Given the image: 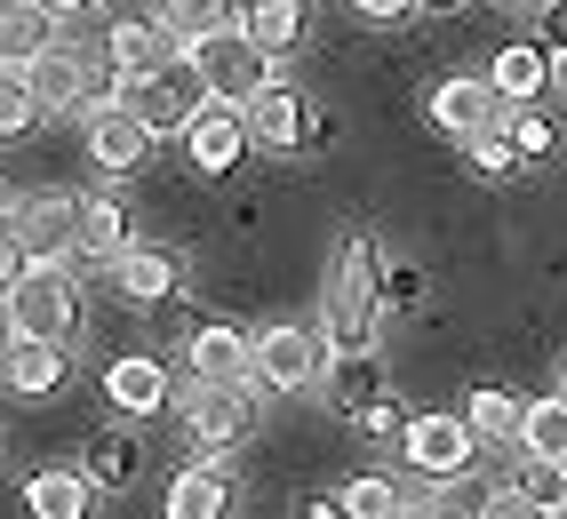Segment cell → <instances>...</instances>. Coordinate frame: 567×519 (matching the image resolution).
I'll list each match as a JSON object with an SVG mask.
<instances>
[{
	"label": "cell",
	"mask_w": 567,
	"mask_h": 519,
	"mask_svg": "<svg viewBox=\"0 0 567 519\" xmlns=\"http://www.w3.org/2000/svg\"><path fill=\"white\" fill-rule=\"evenodd\" d=\"M519 416H527V407H519L512 392H496V384L464 399V424H472L480 439H519Z\"/></svg>",
	"instance_id": "4316f807"
},
{
	"label": "cell",
	"mask_w": 567,
	"mask_h": 519,
	"mask_svg": "<svg viewBox=\"0 0 567 519\" xmlns=\"http://www.w3.org/2000/svg\"><path fill=\"white\" fill-rule=\"evenodd\" d=\"M184 424H193V439H208V448H233V439L256 432V392L248 384H184Z\"/></svg>",
	"instance_id": "30bf717a"
},
{
	"label": "cell",
	"mask_w": 567,
	"mask_h": 519,
	"mask_svg": "<svg viewBox=\"0 0 567 519\" xmlns=\"http://www.w3.org/2000/svg\"><path fill=\"white\" fill-rule=\"evenodd\" d=\"M153 17L176 32L184 49H193V41H208V32L240 24V0H153Z\"/></svg>",
	"instance_id": "cb8c5ba5"
},
{
	"label": "cell",
	"mask_w": 567,
	"mask_h": 519,
	"mask_svg": "<svg viewBox=\"0 0 567 519\" xmlns=\"http://www.w3.org/2000/svg\"><path fill=\"white\" fill-rule=\"evenodd\" d=\"M41 9H56V17H81V9H89V0H41Z\"/></svg>",
	"instance_id": "ab89813d"
},
{
	"label": "cell",
	"mask_w": 567,
	"mask_h": 519,
	"mask_svg": "<svg viewBox=\"0 0 567 519\" xmlns=\"http://www.w3.org/2000/svg\"><path fill=\"white\" fill-rule=\"evenodd\" d=\"M0 72H9V56H0Z\"/></svg>",
	"instance_id": "ee69618b"
},
{
	"label": "cell",
	"mask_w": 567,
	"mask_h": 519,
	"mask_svg": "<svg viewBox=\"0 0 567 519\" xmlns=\"http://www.w3.org/2000/svg\"><path fill=\"white\" fill-rule=\"evenodd\" d=\"M32 121H41V96H32L24 64H9V72H0V136H24Z\"/></svg>",
	"instance_id": "83f0119b"
},
{
	"label": "cell",
	"mask_w": 567,
	"mask_h": 519,
	"mask_svg": "<svg viewBox=\"0 0 567 519\" xmlns=\"http://www.w3.org/2000/svg\"><path fill=\"white\" fill-rule=\"evenodd\" d=\"M112 96H121L128 113H136L144 128H153V136H184V121H193L200 104H208V89H200L193 56H176L168 72H144V81H121Z\"/></svg>",
	"instance_id": "5b68a950"
},
{
	"label": "cell",
	"mask_w": 567,
	"mask_h": 519,
	"mask_svg": "<svg viewBox=\"0 0 567 519\" xmlns=\"http://www.w3.org/2000/svg\"><path fill=\"white\" fill-rule=\"evenodd\" d=\"M472 448H480V432L464 416H408V432H400V456L424 471V479H464L472 471Z\"/></svg>",
	"instance_id": "8992f818"
},
{
	"label": "cell",
	"mask_w": 567,
	"mask_h": 519,
	"mask_svg": "<svg viewBox=\"0 0 567 519\" xmlns=\"http://www.w3.org/2000/svg\"><path fill=\"white\" fill-rule=\"evenodd\" d=\"M240 32H248L256 49L288 56V49L312 32V9H305V0H240Z\"/></svg>",
	"instance_id": "e0dca14e"
},
{
	"label": "cell",
	"mask_w": 567,
	"mask_h": 519,
	"mask_svg": "<svg viewBox=\"0 0 567 519\" xmlns=\"http://www.w3.org/2000/svg\"><path fill=\"white\" fill-rule=\"evenodd\" d=\"M32 264H49V256H72V240H81V200H64V193H24L9 216H0Z\"/></svg>",
	"instance_id": "ba28073f"
},
{
	"label": "cell",
	"mask_w": 567,
	"mask_h": 519,
	"mask_svg": "<svg viewBox=\"0 0 567 519\" xmlns=\"http://www.w3.org/2000/svg\"><path fill=\"white\" fill-rule=\"evenodd\" d=\"M104 399L112 407H128V416H161V407H168V367L161 360H112L104 367Z\"/></svg>",
	"instance_id": "2e32d148"
},
{
	"label": "cell",
	"mask_w": 567,
	"mask_h": 519,
	"mask_svg": "<svg viewBox=\"0 0 567 519\" xmlns=\"http://www.w3.org/2000/svg\"><path fill=\"white\" fill-rule=\"evenodd\" d=\"M305 519H344V504H312V511H305Z\"/></svg>",
	"instance_id": "60d3db41"
},
{
	"label": "cell",
	"mask_w": 567,
	"mask_h": 519,
	"mask_svg": "<svg viewBox=\"0 0 567 519\" xmlns=\"http://www.w3.org/2000/svg\"><path fill=\"white\" fill-rule=\"evenodd\" d=\"M544 519H567V504H544Z\"/></svg>",
	"instance_id": "b9f144b4"
},
{
	"label": "cell",
	"mask_w": 567,
	"mask_h": 519,
	"mask_svg": "<svg viewBox=\"0 0 567 519\" xmlns=\"http://www.w3.org/2000/svg\"><path fill=\"white\" fill-rule=\"evenodd\" d=\"M328 399L344 407V416H360L368 399H384V376H375V352H336V367H328Z\"/></svg>",
	"instance_id": "484cf974"
},
{
	"label": "cell",
	"mask_w": 567,
	"mask_h": 519,
	"mask_svg": "<svg viewBox=\"0 0 567 519\" xmlns=\"http://www.w3.org/2000/svg\"><path fill=\"white\" fill-rule=\"evenodd\" d=\"M248 104H200L193 121H184V160H193L200 176H224V168H240V153H248Z\"/></svg>",
	"instance_id": "9c48e42d"
},
{
	"label": "cell",
	"mask_w": 567,
	"mask_h": 519,
	"mask_svg": "<svg viewBox=\"0 0 567 519\" xmlns=\"http://www.w3.org/2000/svg\"><path fill=\"white\" fill-rule=\"evenodd\" d=\"M224 504H233V479H224L216 464H193V471H176V479H168L161 519H224Z\"/></svg>",
	"instance_id": "ffe728a7"
},
{
	"label": "cell",
	"mask_w": 567,
	"mask_h": 519,
	"mask_svg": "<svg viewBox=\"0 0 567 519\" xmlns=\"http://www.w3.org/2000/svg\"><path fill=\"white\" fill-rule=\"evenodd\" d=\"M487 81H496V96H504V104L544 96V89H551V49H527V41H519V49H504V56H496V72H487Z\"/></svg>",
	"instance_id": "d4e9b609"
},
{
	"label": "cell",
	"mask_w": 567,
	"mask_h": 519,
	"mask_svg": "<svg viewBox=\"0 0 567 519\" xmlns=\"http://www.w3.org/2000/svg\"><path fill=\"white\" fill-rule=\"evenodd\" d=\"M472 168H480L487 184L519 176V144H512V128H487V136H472Z\"/></svg>",
	"instance_id": "f546056e"
},
{
	"label": "cell",
	"mask_w": 567,
	"mask_h": 519,
	"mask_svg": "<svg viewBox=\"0 0 567 519\" xmlns=\"http://www.w3.org/2000/svg\"><path fill=\"white\" fill-rule=\"evenodd\" d=\"M480 519H544V504L527 496V488H487L480 496Z\"/></svg>",
	"instance_id": "4dcf8cb0"
},
{
	"label": "cell",
	"mask_w": 567,
	"mask_h": 519,
	"mask_svg": "<svg viewBox=\"0 0 567 519\" xmlns=\"http://www.w3.org/2000/svg\"><path fill=\"white\" fill-rule=\"evenodd\" d=\"M41 49H56V9H41V0H0V56L32 64Z\"/></svg>",
	"instance_id": "d6986e66"
},
{
	"label": "cell",
	"mask_w": 567,
	"mask_h": 519,
	"mask_svg": "<svg viewBox=\"0 0 567 519\" xmlns=\"http://www.w3.org/2000/svg\"><path fill=\"white\" fill-rule=\"evenodd\" d=\"M352 9H360V17H375V24H392V17H408V9H415V0H352Z\"/></svg>",
	"instance_id": "8d00e7d4"
},
{
	"label": "cell",
	"mask_w": 567,
	"mask_h": 519,
	"mask_svg": "<svg viewBox=\"0 0 567 519\" xmlns=\"http://www.w3.org/2000/svg\"><path fill=\"white\" fill-rule=\"evenodd\" d=\"M328 367H336V344L320 320H272L256 336V376L272 392H312V384H328Z\"/></svg>",
	"instance_id": "7a4b0ae2"
},
{
	"label": "cell",
	"mask_w": 567,
	"mask_h": 519,
	"mask_svg": "<svg viewBox=\"0 0 567 519\" xmlns=\"http://www.w3.org/2000/svg\"><path fill=\"white\" fill-rule=\"evenodd\" d=\"M400 519H456L447 504H400Z\"/></svg>",
	"instance_id": "74e56055"
},
{
	"label": "cell",
	"mask_w": 567,
	"mask_h": 519,
	"mask_svg": "<svg viewBox=\"0 0 567 519\" xmlns=\"http://www.w3.org/2000/svg\"><path fill=\"white\" fill-rule=\"evenodd\" d=\"M184 56H193V72H200V89L216 96V104H248L264 81H272V49H256L248 41V32L240 24H224V32H208V41H193V49H184Z\"/></svg>",
	"instance_id": "277c9868"
},
{
	"label": "cell",
	"mask_w": 567,
	"mask_h": 519,
	"mask_svg": "<svg viewBox=\"0 0 567 519\" xmlns=\"http://www.w3.org/2000/svg\"><path fill=\"white\" fill-rule=\"evenodd\" d=\"M312 96H296L288 81H264L256 96H248V136L264 144V153H305L312 144Z\"/></svg>",
	"instance_id": "8fae6325"
},
{
	"label": "cell",
	"mask_w": 567,
	"mask_h": 519,
	"mask_svg": "<svg viewBox=\"0 0 567 519\" xmlns=\"http://www.w3.org/2000/svg\"><path fill=\"white\" fill-rule=\"evenodd\" d=\"M24 264H32V256H24V240H17L9 225H0V295H9V288L24 280Z\"/></svg>",
	"instance_id": "836d02e7"
},
{
	"label": "cell",
	"mask_w": 567,
	"mask_h": 519,
	"mask_svg": "<svg viewBox=\"0 0 567 519\" xmlns=\"http://www.w3.org/2000/svg\"><path fill=\"white\" fill-rule=\"evenodd\" d=\"M9 312H17L24 336L72 344V328H81V280H72L64 256H49V264H24V280L9 288Z\"/></svg>",
	"instance_id": "3957f363"
},
{
	"label": "cell",
	"mask_w": 567,
	"mask_h": 519,
	"mask_svg": "<svg viewBox=\"0 0 567 519\" xmlns=\"http://www.w3.org/2000/svg\"><path fill=\"white\" fill-rule=\"evenodd\" d=\"M96 479H136V439H96Z\"/></svg>",
	"instance_id": "d6a6232c"
},
{
	"label": "cell",
	"mask_w": 567,
	"mask_h": 519,
	"mask_svg": "<svg viewBox=\"0 0 567 519\" xmlns=\"http://www.w3.org/2000/svg\"><path fill=\"white\" fill-rule=\"evenodd\" d=\"M184 367H193L200 384H248V376H256V344L240 336V328L208 320L200 336H193V352H184Z\"/></svg>",
	"instance_id": "5bb4252c"
},
{
	"label": "cell",
	"mask_w": 567,
	"mask_h": 519,
	"mask_svg": "<svg viewBox=\"0 0 567 519\" xmlns=\"http://www.w3.org/2000/svg\"><path fill=\"white\" fill-rule=\"evenodd\" d=\"M128 248V216L112 193H89L81 200V240H72V256H96V264H112V256Z\"/></svg>",
	"instance_id": "7402d4cb"
},
{
	"label": "cell",
	"mask_w": 567,
	"mask_h": 519,
	"mask_svg": "<svg viewBox=\"0 0 567 519\" xmlns=\"http://www.w3.org/2000/svg\"><path fill=\"white\" fill-rule=\"evenodd\" d=\"M519 448H527V464H567V392L536 399L519 416Z\"/></svg>",
	"instance_id": "603a6c76"
},
{
	"label": "cell",
	"mask_w": 567,
	"mask_h": 519,
	"mask_svg": "<svg viewBox=\"0 0 567 519\" xmlns=\"http://www.w3.org/2000/svg\"><path fill=\"white\" fill-rule=\"evenodd\" d=\"M352 424H360V439H400V432H408V416H400L392 399H368V407H360Z\"/></svg>",
	"instance_id": "1f68e13d"
},
{
	"label": "cell",
	"mask_w": 567,
	"mask_h": 519,
	"mask_svg": "<svg viewBox=\"0 0 567 519\" xmlns=\"http://www.w3.org/2000/svg\"><path fill=\"white\" fill-rule=\"evenodd\" d=\"M336 504H344V519H400V488H392V479H375V471L352 479Z\"/></svg>",
	"instance_id": "f1b7e54d"
},
{
	"label": "cell",
	"mask_w": 567,
	"mask_h": 519,
	"mask_svg": "<svg viewBox=\"0 0 567 519\" xmlns=\"http://www.w3.org/2000/svg\"><path fill=\"white\" fill-rule=\"evenodd\" d=\"M144 153H153V128H144L121 96H104L96 113H89V160H96L104 176H128Z\"/></svg>",
	"instance_id": "4fadbf2b"
},
{
	"label": "cell",
	"mask_w": 567,
	"mask_h": 519,
	"mask_svg": "<svg viewBox=\"0 0 567 519\" xmlns=\"http://www.w3.org/2000/svg\"><path fill=\"white\" fill-rule=\"evenodd\" d=\"M375 320H384V256H375L368 232H352L336 248V272H328V344L336 352H375Z\"/></svg>",
	"instance_id": "6da1fadb"
},
{
	"label": "cell",
	"mask_w": 567,
	"mask_h": 519,
	"mask_svg": "<svg viewBox=\"0 0 567 519\" xmlns=\"http://www.w3.org/2000/svg\"><path fill=\"white\" fill-rule=\"evenodd\" d=\"M559 392H567V360H559Z\"/></svg>",
	"instance_id": "7bdbcfd3"
},
{
	"label": "cell",
	"mask_w": 567,
	"mask_h": 519,
	"mask_svg": "<svg viewBox=\"0 0 567 519\" xmlns=\"http://www.w3.org/2000/svg\"><path fill=\"white\" fill-rule=\"evenodd\" d=\"M17 344H24V328H17V312H9V295H0V367H9Z\"/></svg>",
	"instance_id": "d590c367"
},
{
	"label": "cell",
	"mask_w": 567,
	"mask_h": 519,
	"mask_svg": "<svg viewBox=\"0 0 567 519\" xmlns=\"http://www.w3.org/2000/svg\"><path fill=\"white\" fill-rule=\"evenodd\" d=\"M112 280H121V295H128V304H168V295H176V256L168 248H121V256H112Z\"/></svg>",
	"instance_id": "9a60e30c"
},
{
	"label": "cell",
	"mask_w": 567,
	"mask_h": 519,
	"mask_svg": "<svg viewBox=\"0 0 567 519\" xmlns=\"http://www.w3.org/2000/svg\"><path fill=\"white\" fill-rule=\"evenodd\" d=\"M512 113L519 104H504L496 96V81H440L432 89V128H447V136H487V128H512Z\"/></svg>",
	"instance_id": "7c38bea8"
},
{
	"label": "cell",
	"mask_w": 567,
	"mask_h": 519,
	"mask_svg": "<svg viewBox=\"0 0 567 519\" xmlns=\"http://www.w3.org/2000/svg\"><path fill=\"white\" fill-rule=\"evenodd\" d=\"M184 56V41L161 24V17H121L104 24V64H112V89L121 81H144V72H168Z\"/></svg>",
	"instance_id": "52a82bcc"
},
{
	"label": "cell",
	"mask_w": 567,
	"mask_h": 519,
	"mask_svg": "<svg viewBox=\"0 0 567 519\" xmlns=\"http://www.w3.org/2000/svg\"><path fill=\"white\" fill-rule=\"evenodd\" d=\"M551 96H567V49L551 56Z\"/></svg>",
	"instance_id": "f35d334b"
},
{
	"label": "cell",
	"mask_w": 567,
	"mask_h": 519,
	"mask_svg": "<svg viewBox=\"0 0 567 519\" xmlns=\"http://www.w3.org/2000/svg\"><path fill=\"white\" fill-rule=\"evenodd\" d=\"M0 384H9V392H24V399L56 392V384H64V344H41V336H24V344L9 352V367H0Z\"/></svg>",
	"instance_id": "44dd1931"
},
{
	"label": "cell",
	"mask_w": 567,
	"mask_h": 519,
	"mask_svg": "<svg viewBox=\"0 0 567 519\" xmlns=\"http://www.w3.org/2000/svg\"><path fill=\"white\" fill-rule=\"evenodd\" d=\"M512 144H519V153H551V128L519 104V113H512Z\"/></svg>",
	"instance_id": "e575fe53"
},
{
	"label": "cell",
	"mask_w": 567,
	"mask_h": 519,
	"mask_svg": "<svg viewBox=\"0 0 567 519\" xmlns=\"http://www.w3.org/2000/svg\"><path fill=\"white\" fill-rule=\"evenodd\" d=\"M89 504H96L89 471H32L24 479V511L32 519H89Z\"/></svg>",
	"instance_id": "ac0fdd59"
}]
</instances>
